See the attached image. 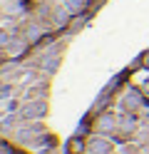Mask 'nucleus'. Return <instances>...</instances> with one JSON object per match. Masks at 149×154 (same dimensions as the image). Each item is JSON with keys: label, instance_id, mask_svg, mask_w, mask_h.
<instances>
[{"label": "nucleus", "instance_id": "nucleus-1", "mask_svg": "<svg viewBox=\"0 0 149 154\" xmlns=\"http://www.w3.org/2000/svg\"><path fill=\"white\" fill-rule=\"evenodd\" d=\"M89 152H92V154H109V152H112V144H109L107 139L95 137V139H89Z\"/></svg>", "mask_w": 149, "mask_h": 154}]
</instances>
